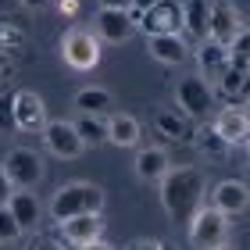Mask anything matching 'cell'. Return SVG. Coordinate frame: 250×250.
<instances>
[{"label":"cell","instance_id":"cell-1","mask_svg":"<svg viewBox=\"0 0 250 250\" xmlns=\"http://www.w3.org/2000/svg\"><path fill=\"white\" fill-rule=\"evenodd\" d=\"M157 186H161L165 214L175 222H189L193 211L204 204V189H208V183H204V175L197 168H168Z\"/></svg>","mask_w":250,"mask_h":250},{"label":"cell","instance_id":"cell-2","mask_svg":"<svg viewBox=\"0 0 250 250\" xmlns=\"http://www.w3.org/2000/svg\"><path fill=\"white\" fill-rule=\"evenodd\" d=\"M104 211V189L93 183H64L50 200V218L68 222L79 214H100Z\"/></svg>","mask_w":250,"mask_h":250},{"label":"cell","instance_id":"cell-3","mask_svg":"<svg viewBox=\"0 0 250 250\" xmlns=\"http://www.w3.org/2000/svg\"><path fill=\"white\" fill-rule=\"evenodd\" d=\"M186 225H189L193 250H218L222 243H229V218L222 211H214L211 204H200Z\"/></svg>","mask_w":250,"mask_h":250},{"label":"cell","instance_id":"cell-4","mask_svg":"<svg viewBox=\"0 0 250 250\" xmlns=\"http://www.w3.org/2000/svg\"><path fill=\"white\" fill-rule=\"evenodd\" d=\"M214 107V86H208L200 75H183L175 83V111L189 122H204Z\"/></svg>","mask_w":250,"mask_h":250},{"label":"cell","instance_id":"cell-5","mask_svg":"<svg viewBox=\"0 0 250 250\" xmlns=\"http://www.w3.org/2000/svg\"><path fill=\"white\" fill-rule=\"evenodd\" d=\"M61 58H64L68 68H75V72H89V68L100 64V40L89 29L75 25L61 36Z\"/></svg>","mask_w":250,"mask_h":250},{"label":"cell","instance_id":"cell-6","mask_svg":"<svg viewBox=\"0 0 250 250\" xmlns=\"http://www.w3.org/2000/svg\"><path fill=\"white\" fill-rule=\"evenodd\" d=\"M0 168H4L11 189H32L43 179V157L32 150V146H15V150H7Z\"/></svg>","mask_w":250,"mask_h":250},{"label":"cell","instance_id":"cell-7","mask_svg":"<svg viewBox=\"0 0 250 250\" xmlns=\"http://www.w3.org/2000/svg\"><path fill=\"white\" fill-rule=\"evenodd\" d=\"M243 29V15L236 11L232 0H208V40H214L218 47H229Z\"/></svg>","mask_w":250,"mask_h":250},{"label":"cell","instance_id":"cell-8","mask_svg":"<svg viewBox=\"0 0 250 250\" xmlns=\"http://www.w3.org/2000/svg\"><path fill=\"white\" fill-rule=\"evenodd\" d=\"M146 36H179L183 32V4L179 0H157L150 11H143L136 18Z\"/></svg>","mask_w":250,"mask_h":250},{"label":"cell","instance_id":"cell-9","mask_svg":"<svg viewBox=\"0 0 250 250\" xmlns=\"http://www.w3.org/2000/svg\"><path fill=\"white\" fill-rule=\"evenodd\" d=\"M136 32V21L129 18V11L122 7H100L97 18H93V36L100 43H111V47H118V43H129Z\"/></svg>","mask_w":250,"mask_h":250},{"label":"cell","instance_id":"cell-10","mask_svg":"<svg viewBox=\"0 0 250 250\" xmlns=\"http://www.w3.org/2000/svg\"><path fill=\"white\" fill-rule=\"evenodd\" d=\"M11 111H15V129L18 132H43V125L50 122L43 97L32 93V89H18L11 97Z\"/></svg>","mask_w":250,"mask_h":250},{"label":"cell","instance_id":"cell-11","mask_svg":"<svg viewBox=\"0 0 250 250\" xmlns=\"http://www.w3.org/2000/svg\"><path fill=\"white\" fill-rule=\"evenodd\" d=\"M43 143H47V150H50L54 157H61V161H75V157L86 150V143L79 140L75 125L64 122V118L43 125Z\"/></svg>","mask_w":250,"mask_h":250},{"label":"cell","instance_id":"cell-12","mask_svg":"<svg viewBox=\"0 0 250 250\" xmlns=\"http://www.w3.org/2000/svg\"><path fill=\"white\" fill-rule=\"evenodd\" d=\"M247 204H250V189L240 179H225V183H218L211 189V208L222 211L225 218H240L247 211Z\"/></svg>","mask_w":250,"mask_h":250},{"label":"cell","instance_id":"cell-13","mask_svg":"<svg viewBox=\"0 0 250 250\" xmlns=\"http://www.w3.org/2000/svg\"><path fill=\"white\" fill-rule=\"evenodd\" d=\"M211 129L225 140V146H247V136H250L247 107H222L218 115H214Z\"/></svg>","mask_w":250,"mask_h":250},{"label":"cell","instance_id":"cell-14","mask_svg":"<svg viewBox=\"0 0 250 250\" xmlns=\"http://www.w3.org/2000/svg\"><path fill=\"white\" fill-rule=\"evenodd\" d=\"M193 50H197L193 58H197L200 79H204L208 86H211V83H218V75L225 72V68H229V47H218L214 40H204V43H197Z\"/></svg>","mask_w":250,"mask_h":250},{"label":"cell","instance_id":"cell-15","mask_svg":"<svg viewBox=\"0 0 250 250\" xmlns=\"http://www.w3.org/2000/svg\"><path fill=\"white\" fill-rule=\"evenodd\" d=\"M61 225V236L72 247H86L104 236V218L100 214H79V218H68V222H58Z\"/></svg>","mask_w":250,"mask_h":250},{"label":"cell","instance_id":"cell-16","mask_svg":"<svg viewBox=\"0 0 250 250\" xmlns=\"http://www.w3.org/2000/svg\"><path fill=\"white\" fill-rule=\"evenodd\" d=\"M168 168H172V161H168V150H161V146H140V150H136V161H132L136 179H143V183H161V175Z\"/></svg>","mask_w":250,"mask_h":250},{"label":"cell","instance_id":"cell-17","mask_svg":"<svg viewBox=\"0 0 250 250\" xmlns=\"http://www.w3.org/2000/svg\"><path fill=\"white\" fill-rule=\"evenodd\" d=\"M146 54L157 64H183L189 58V43L183 36H146Z\"/></svg>","mask_w":250,"mask_h":250},{"label":"cell","instance_id":"cell-18","mask_svg":"<svg viewBox=\"0 0 250 250\" xmlns=\"http://www.w3.org/2000/svg\"><path fill=\"white\" fill-rule=\"evenodd\" d=\"M4 208L11 211V218H15L21 229H32V225L40 222V200H36V193H29V189H15Z\"/></svg>","mask_w":250,"mask_h":250},{"label":"cell","instance_id":"cell-19","mask_svg":"<svg viewBox=\"0 0 250 250\" xmlns=\"http://www.w3.org/2000/svg\"><path fill=\"white\" fill-rule=\"evenodd\" d=\"M154 125H157V132L168 136L172 143H193V122L183 118L179 111H157Z\"/></svg>","mask_w":250,"mask_h":250},{"label":"cell","instance_id":"cell-20","mask_svg":"<svg viewBox=\"0 0 250 250\" xmlns=\"http://www.w3.org/2000/svg\"><path fill=\"white\" fill-rule=\"evenodd\" d=\"M183 32L193 43L208 40V0H186L183 4Z\"/></svg>","mask_w":250,"mask_h":250},{"label":"cell","instance_id":"cell-21","mask_svg":"<svg viewBox=\"0 0 250 250\" xmlns=\"http://www.w3.org/2000/svg\"><path fill=\"white\" fill-rule=\"evenodd\" d=\"M140 122H136L132 115H111L107 118V143L115 146H140Z\"/></svg>","mask_w":250,"mask_h":250},{"label":"cell","instance_id":"cell-22","mask_svg":"<svg viewBox=\"0 0 250 250\" xmlns=\"http://www.w3.org/2000/svg\"><path fill=\"white\" fill-rule=\"evenodd\" d=\"M214 93H222L229 100V107H247V72L240 68H225L218 75V89Z\"/></svg>","mask_w":250,"mask_h":250},{"label":"cell","instance_id":"cell-23","mask_svg":"<svg viewBox=\"0 0 250 250\" xmlns=\"http://www.w3.org/2000/svg\"><path fill=\"white\" fill-rule=\"evenodd\" d=\"M193 143H197V150H200L204 157H211V161H225V157H229V150H232V146H225V140L211 129V125L193 129Z\"/></svg>","mask_w":250,"mask_h":250},{"label":"cell","instance_id":"cell-24","mask_svg":"<svg viewBox=\"0 0 250 250\" xmlns=\"http://www.w3.org/2000/svg\"><path fill=\"white\" fill-rule=\"evenodd\" d=\"M75 125V132H79V140H83L86 146H100V143H107V118L104 115H83Z\"/></svg>","mask_w":250,"mask_h":250},{"label":"cell","instance_id":"cell-25","mask_svg":"<svg viewBox=\"0 0 250 250\" xmlns=\"http://www.w3.org/2000/svg\"><path fill=\"white\" fill-rule=\"evenodd\" d=\"M75 107L83 115H104V107H111V93L104 86H86L75 93Z\"/></svg>","mask_w":250,"mask_h":250},{"label":"cell","instance_id":"cell-26","mask_svg":"<svg viewBox=\"0 0 250 250\" xmlns=\"http://www.w3.org/2000/svg\"><path fill=\"white\" fill-rule=\"evenodd\" d=\"M250 36H247V29L236 36L232 43H229V68H240V72H247L250 68Z\"/></svg>","mask_w":250,"mask_h":250},{"label":"cell","instance_id":"cell-27","mask_svg":"<svg viewBox=\"0 0 250 250\" xmlns=\"http://www.w3.org/2000/svg\"><path fill=\"white\" fill-rule=\"evenodd\" d=\"M21 47H25V32L7 25V21H0V54L4 50H21Z\"/></svg>","mask_w":250,"mask_h":250},{"label":"cell","instance_id":"cell-28","mask_svg":"<svg viewBox=\"0 0 250 250\" xmlns=\"http://www.w3.org/2000/svg\"><path fill=\"white\" fill-rule=\"evenodd\" d=\"M18 236H21V225L11 218V211H7V208H0V247L15 243Z\"/></svg>","mask_w":250,"mask_h":250},{"label":"cell","instance_id":"cell-29","mask_svg":"<svg viewBox=\"0 0 250 250\" xmlns=\"http://www.w3.org/2000/svg\"><path fill=\"white\" fill-rule=\"evenodd\" d=\"M15 129V111H11V97H0V132Z\"/></svg>","mask_w":250,"mask_h":250},{"label":"cell","instance_id":"cell-30","mask_svg":"<svg viewBox=\"0 0 250 250\" xmlns=\"http://www.w3.org/2000/svg\"><path fill=\"white\" fill-rule=\"evenodd\" d=\"M154 4H157V0H129V7H125V11H129V18L136 21V18L143 15V11H150Z\"/></svg>","mask_w":250,"mask_h":250},{"label":"cell","instance_id":"cell-31","mask_svg":"<svg viewBox=\"0 0 250 250\" xmlns=\"http://www.w3.org/2000/svg\"><path fill=\"white\" fill-rule=\"evenodd\" d=\"M125 250H161V240H132Z\"/></svg>","mask_w":250,"mask_h":250},{"label":"cell","instance_id":"cell-32","mask_svg":"<svg viewBox=\"0 0 250 250\" xmlns=\"http://www.w3.org/2000/svg\"><path fill=\"white\" fill-rule=\"evenodd\" d=\"M11 193H15V189H11L7 175H4V168H0V208H4V204H7V197H11Z\"/></svg>","mask_w":250,"mask_h":250},{"label":"cell","instance_id":"cell-33","mask_svg":"<svg viewBox=\"0 0 250 250\" xmlns=\"http://www.w3.org/2000/svg\"><path fill=\"white\" fill-rule=\"evenodd\" d=\"M58 11H61V15H68V18L79 15V0H58Z\"/></svg>","mask_w":250,"mask_h":250},{"label":"cell","instance_id":"cell-34","mask_svg":"<svg viewBox=\"0 0 250 250\" xmlns=\"http://www.w3.org/2000/svg\"><path fill=\"white\" fill-rule=\"evenodd\" d=\"M18 4H21V7H29V11H47L54 0H18Z\"/></svg>","mask_w":250,"mask_h":250},{"label":"cell","instance_id":"cell-35","mask_svg":"<svg viewBox=\"0 0 250 250\" xmlns=\"http://www.w3.org/2000/svg\"><path fill=\"white\" fill-rule=\"evenodd\" d=\"M11 72H15V64H11L4 54H0V83H4V79H11Z\"/></svg>","mask_w":250,"mask_h":250},{"label":"cell","instance_id":"cell-36","mask_svg":"<svg viewBox=\"0 0 250 250\" xmlns=\"http://www.w3.org/2000/svg\"><path fill=\"white\" fill-rule=\"evenodd\" d=\"M79 250H115V247H111V243L104 240V236H100V240H93V243H86V247H79Z\"/></svg>","mask_w":250,"mask_h":250},{"label":"cell","instance_id":"cell-37","mask_svg":"<svg viewBox=\"0 0 250 250\" xmlns=\"http://www.w3.org/2000/svg\"><path fill=\"white\" fill-rule=\"evenodd\" d=\"M100 7H122L125 11V7H129V0H100Z\"/></svg>","mask_w":250,"mask_h":250},{"label":"cell","instance_id":"cell-38","mask_svg":"<svg viewBox=\"0 0 250 250\" xmlns=\"http://www.w3.org/2000/svg\"><path fill=\"white\" fill-rule=\"evenodd\" d=\"M32 250H61V247H54L50 240H40V243H32Z\"/></svg>","mask_w":250,"mask_h":250},{"label":"cell","instance_id":"cell-39","mask_svg":"<svg viewBox=\"0 0 250 250\" xmlns=\"http://www.w3.org/2000/svg\"><path fill=\"white\" fill-rule=\"evenodd\" d=\"M161 250H175V247H172V243H161Z\"/></svg>","mask_w":250,"mask_h":250},{"label":"cell","instance_id":"cell-40","mask_svg":"<svg viewBox=\"0 0 250 250\" xmlns=\"http://www.w3.org/2000/svg\"><path fill=\"white\" fill-rule=\"evenodd\" d=\"M218 250H236V247H229V243H222V247H218Z\"/></svg>","mask_w":250,"mask_h":250}]
</instances>
